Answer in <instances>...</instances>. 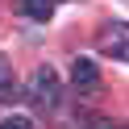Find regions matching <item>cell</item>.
<instances>
[{
	"label": "cell",
	"instance_id": "6da1fadb",
	"mask_svg": "<svg viewBox=\"0 0 129 129\" xmlns=\"http://www.w3.org/2000/svg\"><path fill=\"white\" fill-rule=\"evenodd\" d=\"M58 75H54V67H38L34 71V79H29V100L38 104L42 112H50V108H58Z\"/></svg>",
	"mask_w": 129,
	"mask_h": 129
},
{
	"label": "cell",
	"instance_id": "7a4b0ae2",
	"mask_svg": "<svg viewBox=\"0 0 129 129\" xmlns=\"http://www.w3.org/2000/svg\"><path fill=\"white\" fill-rule=\"evenodd\" d=\"M96 46H100L104 54H112V58H125V62H129V25H125V21H108V25H100Z\"/></svg>",
	"mask_w": 129,
	"mask_h": 129
},
{
	"label": "cell",
	"instance_id": "3957f363",
	"mask_svg": "<svg viewBox=\"0 0 129 129\" xmlns=\"http://www.w3.org/2000/svg\"><path fill=\"white\" fill-rule=\"evenodd\" d=\"M71 83H75V92L96 96V92H100V71H96V62H92V58H75V67H71Z\"/></svg>",
	"mask_w": 129,
	"mask_h": 129
},
{
	"label": "cell",
	"instance_id": "277c9868",
	"mask_svg": "<svg viewBox=\"0 0 129 129\" xmlns=\"http://www.w3.org/2000/svg\"><path fill=\"white\" fill-rule=\"evenodd\" d=\"M21 9H25L34 21H50L54 17V0H21Z\"/></svg>",
	"mask_w": 129,
	"mask_h": 129
},
{
	"label": "cell",
	"instance_id": "5b68a950",
	"mask_svg": "<svg viewBox=\"0 0 129 129\" xmlns=\"http://www.w3.org/2000/svg\"><path fill=\"white\" fill-rule=\"evenodd\" d=\"M0 129H34V121H25V117H4Z\"/></svg>",
	"mask_w": 129,
	"mask_h": 129
},
{
	"label": "cell",
	"instance_id": "8992f818",
	"mask_svg": "<svg viewBox=\"0 0 129 129\" xmlns=\"http://www.w3.org/2000/svg\"><path fill=\"white\" fill-rule=\"evenodd\" d=\"M92 129H117V125H112V121H96Z\"/></svg>",
	"mask_w": 129,
	"mask_h": 129
}]
</instances>
